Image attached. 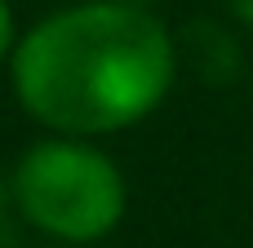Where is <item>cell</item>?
Wrapping results in <instances>:
<instances>
[{
	"label": "cell",
	"mask_w": 253,
	"mask_h": 248,
	"mask_svg": "<svg viewBox=\"0 0 253 248\" xmlns=\"http://www.w3.org/2000/svg\"><path fill=\"white\" fill-rule=\"evenodd\" d=\"M173 71L178 53L165 22L120 0L53 13L13 53L22 106L40 124L76 138L116 133L151 115Z\"/></svg>",
	"instance_id": "6da1fadb"
},
{
	"label": "cell",
	"mask_w": 253,
	"mask_h": 248,
	"mask_svg": "<svg viewBox=\"0 0 253 248\" xmlns=\"http://www.w3.org/2000/svg\"><path fill=\"white\" fill-rule=\"evenodd\" d=\"M13 200L44 235L89 244L125 217V177L93 146L40 142L18 160Z\"/></svg>",
	"instance_id": "7a4b0ae2"
},
{
	"label": "cell",
	"mask_w": 253,
	"mask_h": 248,
	"mask_svg": "<svg viewBox=\"0 0 253 248\" xmlns=\"http://www.w3.org/2000/svg\"><path fill=\"white\" fill-rule=\"evenodd\" d=\"M9 44H13V13H9V4L0 0V58L9 53Z\"/></svg>",
	"instance_id": "3957f363"
},
{
	"label": "cell",
	"mask_w": 253,
	"mask_h": 248,
	"mask_svg": "<svg viewBox=\"0 0 253 248\" xmlns=\"http://www.w3.org/2000/svg\"><path fill=\"white\" fill-rule=\"evenodd\" d=\"M227 9H231V13H236V18L253 31V0H227Z\"/></svg>",
	"instance_id": "277c9868"
},
{
	"label": "cell",
	"mask_w": 253,
	"mask_h": 248,
	"mask_svg": "<svg viewBox=\"0 0 253 248\" xmlns=\"http://www.w3.org/2000/svg\"><path fill=\"white\" fill-rule=\"evenodd\" d=\"M120 4H138V9H147V4H156V0H120Z\"/></svg>",
	"instance_id": "5b68a950"
}]
</instances>
